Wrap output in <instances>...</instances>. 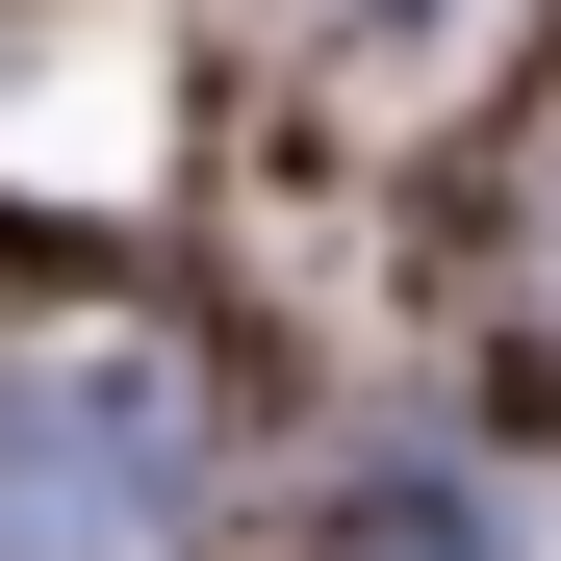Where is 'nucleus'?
<instances>
[{
    "label": "nucleus",
    "mask_w": 561,
    "mask_h": 561,
    "mask_svg": "<svg viewBox=\"0 0 561 561\" xmlns=\"http://www.w3.org/2000/svg\"><path fill=\"white\" fill-rule=\"evenodd\" d=\"M0 536L26 561H179L205 536V409H179V357H51V383H0Z\"/></svg>",
    "instance_id": "1"
},
{
    "label": "nucleus",
    "mask_w": 561,
    "mask_h": 561,
    "mask_svg": "<svg viewBox=\"0 0 561 561\" xmlns=\"http://www.w3.org/2000/svg\"><path fill=\"white\" fill-rule=\"evenodd\" d=\"M307 561H485V511H459V485H357Z\"/></svg>",
    "instance_id": "2"
}]
</instances>
